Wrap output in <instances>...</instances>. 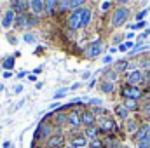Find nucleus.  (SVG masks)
<instances>
[{"instance_id":"nucleus-21","label":"nucleus","mask_w":150,"mask_h":148,"mask_svg":"<svg viewBox=\"0 0 150 148\" xmlns=\"http://www.w3.org/2000/svg\"><path fill=\"white\" fill-rule=\"evenodd\" d=\"M115 113H117V117H119L120 120H127V117H129V110H127L124 105H117V106H115Z\"/></svg>"},{"instance_id":"nucleus-49","label":"nucleus","mask_w":150,"mask_h":148,"mask_svg":"<svg viewBox=\"0 0 150 148\" xmlns=\"http://www.w3.org/2000/svg\"><path fill=\"white\" fill-rule=\"evenodd\" d=\"M4 78H9V77H12V72H4Z\"/></svg>"},{"instance_id":"nucleus-35","label":"nucleus","mask_w":150,"mask_h":148,"mask_svg":"<svg viewBox=\"0 0 150 148\" xmlns=\"http://www.w3.org/2000/svg\"><path fill=\"white\" fill-rule=\"evenodd\" d=\"M136 145H138V148H150V138L142 140V141H136Z\"/></svg>"},{"instance_id":"nucleus-55","label":"nucleus","mask_w":150,"mask_h":148,"mask_svg":"<svg viewBox=\"0 0 150 148\" xmlns=\"http://www.w3.org/2000/svg\"><path fill=\"white\" fill-rule=\"evenodd\" d=\"M94 84H96V78H93V80L89 82V87H94Z\"/></svg>"},{"instance_id":"nucleus-60","label":"nucleus","mask_w":150,"mask_h":148,"mask_svg":"<svg viewBox=\"0 0 150 148\" xmlns=\"http://www.w3.org/2000/svg\"><path fill=\"white\" fill-rule=\"evenodd\" d=\"M120 148H127V147H120Z\"/></svg>"},{"instance_id":"nucleus-15","label":"nucleus","mask_w":150,"mask_h":148,"mask_svg":"<svg viewBox=\"0 0 150 148\" xmlns=\"http://www.w3.org/2000/svg\"><path fill=\"white\" fill-rule=\"evenodd\" d=\"M28 21H30V14L28 12H21V14H16V26L18 28H26L28 26Z\"/></svg>"},{"instance_id":"nucleus-36","label":"nucleus","mask_w":150,"mask_h":148,"mask_svg":"<svg viewBox=\"0 0 150 148\" xmlns=\"http://www.w3.org/2000/svg\"><path fill=\"white\" fill-rule=\"evenodd\" d=\"M87 103H89V105H94V106H101V103H103V101H101L100 98H89V99H87Z\"/></svg>"},{"instance_id":"nucleus-24","label":"nucleus","mask_w":150,"mask_h":148,"mask_svg":"<svg viewBox=\"0 0 150 148\" xmlns=\"http://www.w3.org/2000/svg\"><path fill=\"white\" fill-rule=\"evenodd\" d=\"M126 129H127V132H131V134H134L140 127H138V122L136 120H133V118H127L126 120Z\"/></svg>"},{"instance_id":"nucleus-31","label":"nucleus","mask_w":150,"mask_h":148,"mask_svg":"<svg viewBox=\"0 0 150 148\" xmlns=\"http://www.w3.org/2000/svg\"><path fill=\"white\" fill-rule=\"evenodd\" d=\"M124 106L131 111V110H136V108H138V103H136L134 99H126V101H124Z\"/></svg>"},{"instance_id":"nucleus-23","label":"nucleus","mask_w":150,"mask_h":148,"mask_svg":"<svg viewBox=\"0 0 150 148\" xmlns=\"http://www.w3.org/2000/svg\"><path fill=\"white\" fill-rule=\"evenodd\" d=\"M45 2V12L47 14H54L58 11V0H44Z\"/></svg>"},{"instance_id":"nucleus-9","label":"nucleus","mask_w":150,"mask_h":148,"mask_svg":"<svg viewBox=\"0 0 150 148\" xmlns=\"http://www.w3.org/2000/svg\"><path fill=\"white\" fill-rule=\"evenodd\" d=\"M9 5H11V11H14L16 14L28 12V9H30V2H26V0H12Z\"/></svg>"},{"instance_id":"nucleus-5","label":"nucleus","mask_w":150,"mask_h":148,"mask_svg":"<svg viewBox=\"0 0 150 148\" xmlns=\"http://www.w3.org/2000/svg\"><path fill=\"white\" fill-rule=\"evenodd\" d=\"M149 78V75L143 73V70H131L129 73H127V78H126V82H127V85H134V87H138V84H142V82H145Z\"/></svg>"},{"instance_id":"nucleus-61","label":"nucleus","mask_w":150,"mask_h":148,"mask_svg":"<svg viewBox=\"0 0 150 148\" xmlns=\"http://www.w3.org/2000/svg\"><path fill=\"white\" fill-rule=\"evenodd\" d=\"M0 66H2V63H0Z\"/></svg>"},{"instance_id":"nucleus-38","label":"nucleus","mask_w":150,"mask_h":148,"mask_svg":"<svg viewBox=\"0 0 150 148\" xmlns=\"http://www.w3.org/2000/svg\"><path fill=\"white\" fill-rule=\"evenodd\" d=\"M38 19H40L38 16H33V14H32V16H30V21H28V26H35L38 23Z\"/></svg>"},{"instance_id":"nucleus-19","label":"nucleus","mask_w":150,"mask_h":148,"mask_svg":"<svg viewBox=\"0 0 150 148\" xmlns=\"http://www.w3.org/2000/svg\"><path fill=\"white\" fill-rule=\"evenodd\" d=\"M117 78H119V72H115L113 68H107L103 72V80H107V82H113L115 84Z\"/></svg>"},{"instance_id":"nucleus-39","label":"nucleus","mask_w":150,"mask_h":148,"mask_svg":"<svg viewBox=\"0 0 150 148\" xmlns=\"http://www.w3.org/2000/svg\"><path fill=\"white\" fill-rule=\"evenodd\" d=\"M112 40H113V44H119V45H120V44H124V42H122V40H124V35H115Z\"/></svg>"},{"instance_id":"nucleus-8","label":"nucleus","mask_w":150,"mask_h":148,"mask_svg":"<svg viewBox=\"0 0 150 148\" xmlns=\"http://www.w3.org/2000/svg\"><path fill=\"white\" fill-rule=\"evenodd\" d=\"M45 145L47 148H65V136L63 134H52L51 138L45 140Z\"/></svg>"},{"instance_id":"nucleus-12","label":"nucleus","mask_w":150,"mask_h":148,"mask_svg":"<svg viewBox=\"0 0 150 148\" xmlns=\"http://www.w3.org/2000/svg\"><path fill=\"white\" fill-rule=\"evenodd\" d=\"M30 11L33 16L40 18V14L45 11V2L44 0H30Z\"/></svg>"},{"instance_id":"nucleus-48","label":"nucleus","mask_w":150,"mask_h":148,"mask_svg":"<svg viewBox=\"0 0 150 148\" xmlns=\"http://www.w3.org/2000/svg\"><path fill=\"white\" fill-rule=\"evenodd\" d=\"M25 77H26V72H19L16 75V78H25Z\"/></svg>"},{"instance_id":"nucleus-11","label":"nucleus","mask_w":150,"mask_h":148,"mask_svg":"<svg viewBox=\"0 0 150 148\" xmlns=\"http://www.w3.org/2000/svg\"><path fill=\"white\" fill-rule=\"evenodd\" d=\"M80 120H82V124L86 125V127H89V125H96V115L93 113V110H82L80 111Z\"/></svg>"},{"instance_id":"nucleus-14","label":"nucleus","mask_w":150,"mask_h":148,"mask_svg":"<svg viewBox=\"0 0 150 148\" xmlns=\"http://www.w3.org/2000/svg\"><path fill=\"white\" fill-rule=\"evenodd\" d=\"M52 118H54V120H52L54 125H67V122H68V111H65V110L54 111Z\"/></svg>"},{"instance_id":"nucleus-51","label":"nucleus","mask_w":150,"mask_h":148,"mask_svg":"<svg viewBox=\"0 0 150 148\" xmlns=\"http://www.w3.org/2000/svg\"><path fill=\"white\" fill-rule=\"evenodd\" d=\"M12 145H11V141H4V148H11Z\"/></svg>"},{"instance_id":"nucleus-16","label":"nucleus","mask_w":150,"mask_h":148,"mask_svg":"<svg viewBox=\"0 0 150 148\" xmlns=\"http://www.w3.org/2000/svg\"><path fill=\"white\" fill-rule=\"evenodd\" d=\"M70 145H74L75 148H84V147L89 145V140H87L84 134H79V136H74V138H72Z\"/></svg>"},{"instance_id":"nucleus-13","label":"nucleus","mask_w":150,"mask_h":148,"mask_svg":"<svg viewBox=\"0 0 150 148\" xmlns=\"http://www.w3.org/2000/svg\"><path fill=\"white\" fill-rule=\"evenodd\" d=\"M14 21H16V12L11 11V9H7L5 14H4V18H2V21H0L2 23V28H11Z\"/></svg>"},{"instance_id":"nucleus-52","label":"nucleus","mask_w":150,"mask_h":148,"mask_svg":"<svg viewBox=\"0 0 150 148\" xmlns=\"http://www.w3.org/2000/svg\"><path fill=\"white\" fill-rule=\"evenodd\" d=\"M134 37V33H133V32H129V33H127V35H126V38H129V40H131V38Z\"/></svg>"},{"instance_id":"nucleus-3","label":"nucleus","mask_w":150,"mask_h":148,"mask_svg":"<svg viewBox=\"0 0 150 148\" xmlns=\"http://www.w3.org/2000/svg\"><path fill=\"white\" fill-rule=\"evenodd\" d=\"M52 136V124L49 120H40V124L35 129V134H33V141L38 140H47Z\"/></svg>"},{"instance_id":"nucleus-1","label":"nucleus","mask_w":150,"mask_h":148,"mask_svg":"<svg viewBox=\"0 0 150 148\" xmlns=\"http://www.w3.org/2000/svg\"><path fill=\"white\" fill-rule=\"evenodd\" d=\"M127 18H129V9H127L126 5H119V7L113 9L110 23H112L113 28H119V26H122V25L127 21Z\"/></svg>"},{"instance_id":"nucleus-59","label":"nucleus","mask_w":150,"mask_h":148,"mask_svg":"<svg viewBox=\"0 0 150 148\" xmlns=\"http://www.w3.org/2000/svg\"><path fill=\"white\" fill-rule=\"evenodd\" d=\"M149 78H150V70H149Z\"/></svg>"},{"instance_id":"nucleus-7","label":"nucleus","mask_w":150,"mask_h":148,"mask_svg":"<svg viewBox=\"0 0 150 148\" xmlns=\"http://www.w3.org/2000/svg\"><path fill=\"white\" fill-rule=\"evenodd\" d=\"M67 25H68V28H70L72 32L79 30V28H82V19H80V11H79V9H77V11H74V12L68 16Z\"/></svg>"},{"instance_id":"nucleus-6","label":"nucleus","mask_w":150,"mask_h":148,"mask_svg":"<svg viewBox=\"0 0 150 148\" xmlns=\"http://www.w3.org/2000/svg\"><path fill=\"white\" fill-rule=\"evenodd\" d=\"M126 99H134V101H138L140 98H142V89L140 87H134V85H126V87H122V92H120Z\"/></svg>"},{"instance_id":"nucleus-41","label":"nucleus","mask_w":150,"mask_h":148,"mask_svg":"<svg viewBox=\"0 0 150 148\" xmlns=\"http://www.w3.org/2000/svg\"><path fill=\"white\" fill-rule=\"evenodd\" d=\"M19 92H23V85H21V84H18V85L14 87V92H12V94H19Z\"/></svg>"},{"instance_id":"nucleus-53","label":"nucleus","mask_w":150,"mask_h":148,"mask_svg":"<svg viewBox=\"0 0 150 148\" xmlns=\"http://www.w3.org/2000/svg\"><path fill=\"white\" fill-rule=\"evenodd\" d=\"M108 52H110V54H113V52H119V51H117V47H110V51H108Z\"/></svg>"},{"instance_id":"nucleus-2","label":"nucleus","mask_w":150,"mask_h":148,"mask_svg":"<svg viewBox=\"0 0 150 148\" xmlns=\"http://www.w3.org/2000/svg\"><path fill=\"white\" fill-rule=\"evenodd\" d=\"M103 51H105V45H103V42L98 38V40L91 42V44L84 49V58H86V59H96L98 56H101Z\"/></svg>"},{"instance_id":"nucleus-22","label":"nucleus","mask_w":150,"mask_h":148,"mask_svg":"<svg viewBox=\"0 0 150 148\" xmlns=\"http://www.w3.org/2000/svg\"><path fill=\"white\" fill-rule=\"evenodd\" d=\"M100 89H101V92H105V94H112L113 91H115V84H113V82H107V80H101Z\"/></svg>"},{"instance_id":"nucleus-40","label":"nucleus","mask_w":150,"mask_h":148,"mask_svg":"<svg viewBox=\"0 0 150 148\" xmlns=\"http://www.w3.org/2000/svg\"><path fill=\"white\" fill-rule=\"evenodd\" d=\"M28 80H30V82H33V84H37L38 77H37V75H33V73H28Z\"/></svg>"},{"instance_id":"nucleus-10","label":"nucleus","mask_w":150,"mask_h":148,"mask_svg":"<svg viewBox=\"0 0 150 148\" xmlns=\"http://www.w3.org/2000/svg\"><path fill=\"white\" fill-rule=\"evenodd\" d=\"M80 124H82V120H80V111L74 110V108L68 110V122H67V125L72 127V129H77Z\"/></svg>"},{"instance_id":"nucleus-34","label":"nucleus","mask_w":150,"mask_h":148,"mask_svg":"<svg viewBox=\"0 0 150 148\" xmlns=\"http://www.w3.org/2000/svg\"><path fill=\"white\" fill-rule=\"evenodd\" d=\"M89 147L91 148H105L103 147V141H101L100 138H98V140H91V141H89Z\"/></svg>"},{"instance_id":"nucleus-42","label":"nucleus","mask_w":150,"mask_h":148,"mask_svg":"<svg viewBox=\"0 0 150 148\" xmlns=\"http://www.w3.org/2000/svg\"><path fill=\"white\" fill-rule=\"evenodd\" d=\"M7 40H9V42H11V44H18V38L14 37V35H12V33H11V35H7Z\"/></svg>"},{"instance_id":"nucleus-17","label":"nucleus","mask_w":150,"mask_h":148,"mask_svg":"<svg viewBox=\"0 0 150 148\" xmlns=\"http://www.w3.org/2000/svg\"><path fill=\"white\" fill-rule=\"evenodd\" d=\"M100 129H98V125H89V127H86V131H84V136L91 141V140H98V136H100Z\"/></svg>"},{"instance_id":"nucleus-4","label":"nucleus","mask_w":150,"mask_h":148,"mask_svg":"<svg viewBox=\"0 0 150 148\" xmlns=\"http://www.w3.org/2000/svg\"><path fill=\"white\" fill-rule=\"evenodd\" d=\"M96 125L101 132H113L117 129V124H115V120L112 117H98Z\"/></svg>"},{"instance_id":"nucleus-46","label":"nucleus","mask_w":150,"mask_h":148,"mask_svg":"<svg viewBox=\"0 0 150 148\" xmlns=\"http://www.w3.org/2000/svg\"><path fill=\"white\" fill-rule=\"evenodd\" d=\"M147 37H149V33H147V32H143L142 35H138V40H140V42H143V40H145Z\"/></svg>"},{"instance_id":"nucleus-37","label":"nucleus","mask_w":150,"mask_h":148,"mask_svg":"<svg viewBox=\"0 0 150 148\" xmlns=\"http://www.w3.org/2000/svg\"><path fill=\"white\" fill-rule=\"evenodd\" d=\"M149 11H150V9H143V11H140V12L136 14V19H138V21H143V18L149 14Z\"/></svg>"},{"instance_id":"nucleus-54","label":"nucleus","mask_w":150,"mask_h":148,"mask_svg":"<svg viewBox=\"0 0 150 148\" xmlns=\"http://www.w3.org/2000/svg\"><path fill=\"white\" fill-rule=\"evenodd\" d=\"M35 87H37V89H42V87H44V84H42V82H37V84H35Z\"/></svg>"},{"instance_id":"nucleus-45","label":"nucleus","mask_w":150,"mask_h":148,"mask_svg":"<svg viewBox=\"0 0 150 148\" xmlns=\"http://www.w3.org/2000/svg\"><path fill=\"white\" fill-rule=\"evenodd\" d=\"M79 87H80V82H75V84H72V85H70V91H77Z\"/></svg>"},{"instance_id":"nucleus-20","label":"nucleus","mask_w":150,"mask_h":148,"mask_svg":"<svg viewBox=\"0 0 150 148\" xmlns=\"http://www.w3.org/2000/svg\"><path fill=\"white\" fill-rule=\"evenodd\" d=\"M147 138H150V134H149V129H147V124H145V125H142L134 132V140L136 141H142V140H147Z\"/></svg>"},{"instance_id":"nucleus-33","label":"nucleus","mask_w":150,"mask_h":148,"mask_svg":"<svg viewBox=\"0 0 150 148\" xmlns=\"http://www.w3.org/2000/svg\"><path fill=\"white\" fill-rule=\"evenodd\" d=\"M113 5V2L110 0H105V2H101V5H100V9H101V12H107V11H110V7Z\"/></svg>"},{"instance_id":"nucleus-56","label":"nucleus","mask_w":150,"mask_h":148,"mask_svg":"<svg viewBox=\"0 0 150 148\" xmlns=\"http://www.w3.org/2000/svg\"><path fill=\"white\" fill-rule=\"evenodd\" d=\"M65 148H75L74 145H70V143H68V145H65Z\"/></svg>"},{"instance_id":"nucleus-26","label":"nucleus","mask_w":150,"mask_h":148,"mask_svg":"<svg viewBox=\"0 0 150 148\" xmlns=\"http://www.w3.org/2000/svg\"><path fill=\"white\" fill-rule=\"evenodd\" d=\"M23 42H26V44H35V42H37V35H35L33 32H26V33L23 35Z\"/></svg>"},{"instance_id":"nucleus-18","label":"nucleus","mask_w":150,"mask_h":148,"mask_svg":"<svg viewBox=\"0 0 150 148\" xmlns=\"http://www.w3.org/2000/svg\"><path fill=\"white\" fill-rule=\"evenodd\" d=\"M14 65H16V58H14V56H7V58L2 61L4 72H12V70H14Z\"/></svg>"},{"instance_id":"nucleus-27","label":"nucleus","mask_w":150,"mask_h":148,"mask_svg":"<svg viewBox=\"0 0 150 148\" xmlns=\"http://www.w3.org/2000/svg\"><path fill=\"white\" fill-rule=\"evenodd\" d=\"M68 9H72V7H70V0H58V11L67 12Z\"/></svg>"},{"instance_id":"nucleus-58","label":"nucleus","mask_w":150,"mask_h":148,"mask_svg":"<svg viewBox=\"0 0 150 148\" xmlns=\"http://www.w3.org/2000/svg\"><path fill=\"white\" fill-rule=\"evenodd\" d=\"M147 129H149V134H150V124H147Z\"/></svg>"},{"instance_id":"nucleus-30","label":"nucleus","mask_w":150,"mask_h":148,"mask_svg":"<svg viewBox=\"0 0 150 148\" xmlns=\"http://www.w3.org/2000/svg\"><path fill=\"white\" fill-rule=\"evenodd\" d=\"M145 25H147V21H138V23H133V25H127V28L133 32V30H142V28H145Z\"/></svg>"},{"instance_id":"nucleus-44","label":"nucleus","mask_w":150,"mask_h":148,"mask_svg":"<svg viewBox=\"0 0 150 148\" xmlns=\"http://www.w3.org/2000/svg\"><path fill=\"white\" fill-rule=\"evenodd\" d=\"M113 59H112V56H110V54H107V56H105V58H103V63H105V65H108V63H112Z\"/></svg>"},{"instance_id":"nucleus-50","label":"nucleus","mask_w":150,"mask_h":148,"mask_svg":"<svg viewBox=\"0 0 150 148\" xmlns=\"http://www.w3.org/2000/svg\"><path fill=\"white\" fill-rule=\"evenodd\" d=\"M40 72H42V66H37V68L33 70V75H38V73H40Z\"/></svg>"},{"instance_id":"nucleus-57","label":"nucleus","mask_w":150,"mask_h":148,"mask_svg":"<svg viewBox=\"0 0 150 148\" xmlns=\"http://www.w3.org/2000/svg\"><path fill=\"white\" fill-rule=\"evenodd\" d=\"M2 91H4V84H0V92H2Z\"/></svg>"},{"instance_id":"nucleus-29","label":"nucleus","mask_w":150,"mask_h":148,"mask_svg":"<svg viewBox=\"0 0 150 148\" xmlns=\"http://www.w3.org/2000/svg\"><path fill=\"white\" fill-rule=\"evenodd\" d=\"M142 51H147V44H138V45H134L133 51H129V54L134 56V54H138V52H142Z\"/></svg>"},{"instance_id":"nucleus-25","label":"nucleus","mask_w":150,"mask_h":148,"mask_svg":"<svg viewBox=\"0 0 150 148\" xmlns=\"http://www.w3.org/2000/svg\"><path fill=\"white\" fill-rule=\"evenodd\" d=\"M129 65H131L129 61H126V59H120V61H117V63H115L113 70H115V72H126V70L129 68Z\"/></svg>"},{"instance_id":"nucleus-43","label":"nucleus","mask_w":150,"mask_h":148,"mask_svg":"<svg viewBox=\"0 0 150 148\" xmlns=\"http://www.w3.org/2000/svg\"><path fill=\"white\" fill-rule=\"evenodd\" d=\"M143 113H145L147 117H150V103H147V105L143 106Z\"/></svg>"},{"instance_id":"nucleus-32","label":"nucleus","mask_w":150,"mask_h":148,"mask_svg":"<svg viewBox=\"0 0 150 148\" xmlns=\"http://www.w3.org/2000/svg\"><path fill=\"white\" fill-rule=\"evenodd\" d=\"M84 5H86V2H84V0H70V7H72L74 11L80 9V7H84Z\"/></svg>"},{"instance_id":"nucleus-28","label":"nucleus","mask_w":150,"mask_h":148,"mask_svg":"<svg viewBox=\"0 0 150 148\" xmlns=\"http://www.w3.org/2000/svg\"><path fill=\"white\" fill-rule=\"evenodd\" d=\"M68 91H70L68 87H61V89H58V91L54 92V96H52V98H54V101H58V99H61V98H65Z\"/></svg>"},{"instance_id":"nucleus-47","label":"nucleus","mask_w":150,"mask_h":148,"mask_svg":"<svg viewBox=\"0 0 150 148\" xmlns=\"http://www.w3.org/2000/svg\"><path fill=\"white\" fill-rule=\"evenodd\" d=\"M89 77H91V72H84V73H82V80H87Z\"/></svg>"}]
</instances>
